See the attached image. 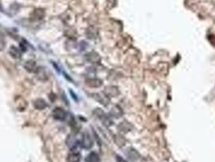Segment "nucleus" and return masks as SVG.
<instances>
[{"label":"nucleus","mask_w":215,"mask_h":162,"mask_svg":"<svg viewBox=\"0 0 215 162\" xmlns=\"http://www.w3.org/2000/svg\"><path fill=\"white\" fill-rule=\"evenodd\" d=\"M33 106H34L35 109H36V110H42L48 107V104H47V102L44 99H42V98H38V99L34 101V102H33Z\"/></svg>","instance_id":"8"},{"label":"nucleus","mask_w":215,"mask_h":162,"mask_svg":"<svg viewBox=\"0 0 215 162\" xmlns=\"http://www.w3.org/2000/svg\"><path fill=\"white\" fill-rule=\"evenodd\" d=\"M93 140L92 138L91 137L89 133L85 132L84 134L82 136V140H81V145L83 149H90L93 146Z\"/></svg>","instance_id":"1"},{"label":"nucleus","mask_w":215,"mask_h":162,"mask_svg":"<svg viewBox=\"0 0 215 162\" xmlns=\"http://www.w3.org/2000/svg\"><path fill=\"white\" fill-rule=\"evenodd\" d=\"M116 159H117V162H127L123 157H121V156H118V155L116 156Z\"/></svg>","instance_id":"16"},{"label":"nucleus","mask_w":215,"mask_h":162,"mask_svg":"<svg viewBox=\"0 0 215 162\" xmlns=\"http://www.w3.org/2000/svg\"><path fill=\"white\" fill-rule=\"evenodd\" d=\"M53 117L58 121H64L67 117V113L62 108H55L53 111Z\"/></svg>","instance_id":"2"},{"label":"nucleus","mask_w":215,"mask_h":162,"mask_svg":"<svg viewBox=\"0 0 215 162\" xmlns=\"http://www.w3.org/2000/svg\"><path fill=\"white\" fill-rule=\"evenodd\" d=\"M85 84H86L88 87H91V88H99V87H100V86H102L103 82H102L100 80H99V79L92 78V79H87V80H86Z\"/></svg>","instance_id":"6"},{"label":"nucleus","mask_w":215,"mask_h":162,"mask_svg":"<svg viewBox=\"0 0 215 162\" xmlns=\"http://www.w3.org/2000/svg\"><path fill=\"white\" fill-rule=\"evenodd\" d=\"M10 54L11 55V57H13L14 58H19L21 57V54L19 50L16 46H11L9 50Z\"/></svg>","instance_id":"12"},{"label":"nucleus","mask_w":215,"mask_h":162,"mask_svg":"<svg viewBox=\"0 0 215 162\" xmlns=\"http://www.w3.org/2000/svg\"><path fill=\"white\" fill-rule=\"evenodd\" d=\"M25 68L27 70L28 72H30V73H36L39 67L36 65L35 61L29 60L25 63Z\"/></svg>","instance_id":"5"},{"label":"nucleus","mask_w":215,"mask_h":162,"mask_svg":"<svg viewBox=\"0 0 215 162\" xmlns=\"http://www.w3.org/2000/svg\"><path fill=\"white\" fill-rule=\"evenodd\" d=\"M85 58L89 63H98L100 61V57L96 52H90L86 54Z\"/></svg>","instance_id":"7"},{"label":"nucleus","mask_w":215,"mask_h":162,"mask_svg":"<svg viewBox=\"0 0 215 162\" xmlns=\"http://www.w3.org/2000/svg\"><path fill=\"white\" fill-rule=\"evenodd\" d=\"M77 143H78V141H77L76 138L74 137V135H69L67 139H66V144L71 149H75Z\"/></svg>","instance_id":"10"},{"label":"nucleus","mask_w":215,"mask_h":162,"mask_svg":"<svg viewBox=\"0 0 215 162\" xmlns=\"http://www.w3.org/2000/svg\"><path fill=\"white\" fill-rule=\"evenodd\" d=\"M111 115L115 118H120L121 116H122V111L119 106H114V108H112V110H111Z\"/></svg>","instance_id":"15"},{"label":"nucleus","mask_w":215,"mask_h":162,"mask_svg":"<svg viewBox=\"0 0 215 162\" xmlns=\"http://www.w3.org/2000/svg\"><path fill=\"white\" fill-rule=\"evenodd\" d=\"M81 160V154L75 149H71V152L67 157L68 162H79Z\"/></svg>","instance_id":"3"},{"label":"nucleus","mask_w":215,"mask_h":162,"mask_svg":"<svg viewBox=\"0 0 215 162\" xmlns=\"http://www.w3.org/2000/svg\"><path fill=\"white\" fill-rule=\"evenodd\" d=\"M45 12L44 11L43 9H36L33 11V12L31 14V16L32 18L34 19H43L44 16H45Z\"/></svg>","instance_id":"9"},{"label":"nucleus","mask_w":215,"mask_h":162,"mask_svg":"<svg viewBox=\"0 0 215 162\" xmlns=\"http://www.w3.org/2000/svg\"><path fill=\"white\" fill-rule=\"evenodd\" d=\"M103 93H104V95L106 96L114 97V96H117L119 94V89L115 86H109V87H106L104 88Z\"/></svg>","instance_id":"4"},{"label":"nucleus","mask_w":215,"mask_h":162,"mask_svg":"<svg viewBox=\"0 0 215 162\" xmlns=\"http://www.w3.org/2000/svg\"><path fill=\"white\" fill-rule=\"evenodd\" d=\"M86 162H100V159L99 155L95 152H92L91 153L87 155V157L85 159Z\"/></svg>","instance_id":"11"},{"label":"nucleus","mask_w":215,"mask_h":162,"mask_svg":"<svg viewBox=\"0 0 215 162\" xmlns=\"http://www.w3.org/2000/svg\"><path fill=\"white\" fill-rule=\"evenodd\" d=\"M36 77H37V79L39 80H42V81H45V80L48 79V77H47V75H46V72L45 70H43L42 68H38L37 70V72H36Z\"/></svg>","instance_id":"13"},{"label":"nucleus","mask_w":215,"mask_h":162,"mask_svg":"<svg viewBox=\"0 0 215 162\" xmlns=\"http://www.w3.org/2000/svg\"><path fill=\"white\" fill-rule=\"evenodd\" d=\"M94 97L95 98V100L99 102L100 104L103 105H108V102L109 101L106 100V96H102L100 93H95V96Z\"/></svg>","instance_id":"14"}]
</instances>
